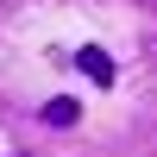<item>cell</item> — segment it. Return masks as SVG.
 Wrapping results in <instances>:
<instances>
[{
	"label": "cell",
	"instance_id": "7a4b0ae2",
	"mask_svg": "<svg viewBox=\"0 0 157 157\" xmlns=\"http://www.w3.org/2000/svg\"><path fill=\"white\" fill-rule=\"evenodd\" d=\"M75 120H82V101H69V94H50L44 101V126L63 132V126H75Z\"/></svg>",
	"mask_w": 157,
	"mask_h": 157
},
{
	"label": "cell",
	"instance_id": "6da1fadb",
	"mask_svg": "<svg viewBox=\"0 0 157 157\" xmlns=\"http://www.w3.org/2000/svg\"><path fill=\"white\" fill-rule=\"evenodd\" d=\"M75 69H82L94 88H113V57H107L101 44H82V50H75Z\"/></svg>",
	"mask_w": 157,
	"mask_h": 157
}]
</instances>
